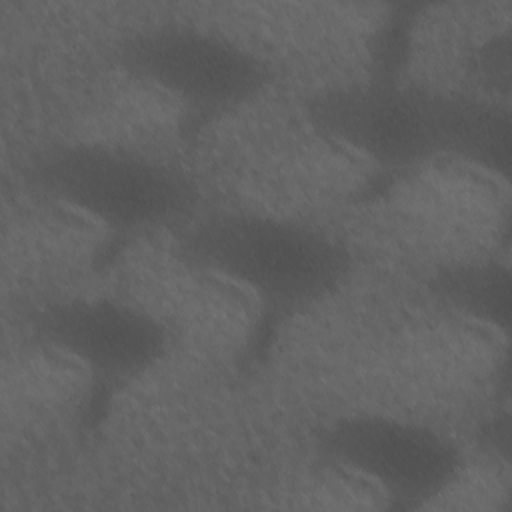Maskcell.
<instances>
[{
	"instance_id": "8992f818",
	"label": "cell",
	"mask_w": 512,
	"mask_h": 512,
	"mask_svg": "<svg viewBox=\"0 0 512 512\" xmlns=\"http://www.w3.org/2000/svg\"><path fill=\"white\" fill-rule=\"evenodd\" d=\"M32 336L116 390L152 372L170 352L166 324L146 308L114 296H64L26 314Z\"/></svg>"
},
{
	"instance_id": "277c9868",
	"label": "cell",
	"mask_w": 512,
	"mask_h": 512,
	"mask_svg": "<svg viewBox=\"0 0 512 512\" xmlns=\"http://www.w3.org/2000/svg\"><path fill=\"white\" fill-rule=\"evenodd\" d=\"M116 58L128 76L176 100L188 130L242 110L272 82V66L258 52L188 22L134 30L118 44Z\"/></svg>"
},
{
	"instance_id": "52a82bcc",
	"label": "cell",
	"mask_w": 512,
	"mask_h": 512,
	"mask_svg": "<svg viewBox=\"0 0 512 512\" xmlns=\"http://www.w3.org/2000/svg\"><path fill=\"white\" fill-rule=\"evenodd\" d=\"M428 288L468 320L502 332L510 326V270L496 258L444 264L432 272Z\"/></svg>"
},
{
	"instance_id": "5b68a950",
	"label": "cell",
	"mask_w": 512,
	"mask_h": 512,
	"mask_svg": "<svg viewBox=\"0 0 512 512\" xmlns=\"http://www.w3.org/2000/svg\"><path fill=\"white\" fill-rule=\"evenodd\" d=\"M318 450L368 480L392 508L414 510L442 496L462 474L460 448L436 428L384 412L336 416L318 432Z\"/></svg>"
},
{
	"instance_id": "3957f363",
	"label": "cell",
	"mask_w": 512,
	"mask_h": 512,
	"mask_svg": "<svg viewBox=\"0 0 512 512\" xmlns=\"http://www.w3.org/2000/svg\"><path fill=\"white\" fill-rule=\"evenodd\" d=\"M20 172L40 196L116 236L184 226L200 204L190 172L128 144L52 142L34 150Z\"/></svg>"
},
{
	"instance_id": "6da1fadb",
	"label": "cell",
	"mask_w": 512,
	"mask_h": 512,
	"mask_svg": "<svg viewBox=\"0 0 512 512\" xmlns=\"http://www.w3.org/2000/svg\"><path fill=\"white\" fill-rule=\"evenodd\" d=\"M304 116L320 136L388 170L450 158L510 174V112L496 100L380 72L318 90Z\"/></svg>"
},
{
	"instance_id": "7a4b0ae2",
	"label": "cell",
	"mask_w": 512,
	"mask_h": 512,
	"mask_svg": "<svg viewBox=\"0 0 512 512\" xmlns=\"http://www.w3.org/2000/svg\"><path fill=\"white\" fill-rule=\"evenodd\" d=\"M178 240L188 264L246 290L266 326L324 302L352 272V254L334 234L250 208L196 214Z\"/></svg>"
}]
</instances>
